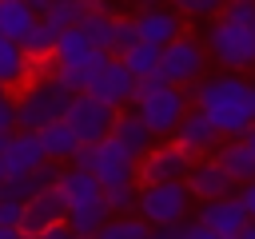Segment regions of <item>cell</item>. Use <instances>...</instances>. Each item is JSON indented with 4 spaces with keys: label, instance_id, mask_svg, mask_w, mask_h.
I'll list each match as a JSON object with an SVG mask.
<instances>
[{
    "label": "cell",
    "instance_id": "42",
    "mask_svg": "<svg viewBox=\"0 0 255 239\" xmlns=\"http://www.w3.org/2000/svg\"><path fill=\"white\" fill-rule=\"evenodd\" d=\"M4 96H8V92H4V88H0V100H4Z\"/></svg>",
    "mask_w": 255,
    "mask_h": 239
},
{
    "label": "cell",
    "instance_id": "28",
    "mask_svg": "<svg viewBox=\"0 0 255 239\" xmlns=\"http://www.w3.org/2000/svg\"><path fill=\"white\" fill-rule=\"evenodd\" d=\"M96 239H151V227L139 215H112Z\"/></svg>",
    "mask_w": 255,
    "mask_h": 239
},
{
    "label": "cell",
    "instance_id": "1",
    "mask_svg": "<svg viewBox=\"0 0 255 239\" xmlns=\"http://www.w3.org/2000/svg\"><path fill=\"white\" fill-rule=\"evenodd\" d=\"M191 104L223 139H247V131L255 127V84L243 76H203L191 88Z\"/></svg>",
    "mask_w": 255,
    "mask_h": 239
},
{
    "label": "cell",
    "instance_id": "34",
    "mask_svg": "<svg viewBox=\"0 0 255 239\" xmlns=\"http://www.w3.org/2000/svg\"><path fill=\"white\" fill-rule=\"evenodd\" d=\"M72 167L84 171V175H92V171H96V147H80L76 159H72Z\"/></svg>",
    "mask_w": 255,
    "mask_h": 239
},
{
    "label": "cell",
    "instance_id": "31",
    "mask_svg": "<svg viewBox=\"0 0 255 239\" xmlns=\"http://www.w3.org/2000/svg\"><path fill=\"white\" fill-rule=\"evenodd\" d=\"M175 12H179V16H199V20L207 16V20H215V16L223 12V4H215V0H183Z\"/></svg>",
    "mask_w": 255,
    "mask_h": 239
},
{
    "label": "cell",
    "instance_id": "27",
    "mask_svg": "<svg viewBox=\"0 0 255 239\" xmlns=\"http://www.w3.org/2000/svg\"><path fill=\"white\" fill-rule=\"evenodd\" d=\"M128 72H131V80L135 84H143V80H155L159 76V48H151V44H131L124 56H116Z\"/></svg>",
    "mask_w": 255,
    "mask_h": 239
},
{
    "label": "cell",
    "instance_id": "12",
    "mask_svg": "<svg viewBox=\"0 0 255 239\" xmlns=\"http://www.w3.org/2000/svg\"><path fill=\"white\" fill-rule=\"evenodd\" d=\"M131 24H135V40H139V44H151V48H159V52L183 36V16H179L175 8L143 4V8L131 16Z\"/></svg>",
    "mask_w": 255,
    "mask_h": 239
},
{
    "label": "cell",
    "instance_id": "22",
    "mask_svg": "<svg viewBox=\"0 0 255 239\" xmlns=\"http://www.w3.org/2000/svg\"><path fill=\"white\" fill-rule=\"evenodd\" d=\"M96 4L92 0H36V16L40 20H48L52 28H60V32H68V28H80V20L92 12Z\"/></svg>",
    "mask_w": 255,
    "mask_h": 239
},
{
    "label": "cell",
    "instance_id": "29",
    "mask_svg": "<svg viewBox=\"0 0 255 239\" xmlns=\"http://www.w3.org/2000/svg\"><path fill=\"white\" fill-rule=\"evenodd\" d=\"M104 199H108V211L112 215H135V207H139V183L112 187V191H104Z\"/></svg>",
    "mask_w": 255,
    "mask_h": 239
},
{
    "label": "cell",
    "instance_id": "9",
    "mask_svg": "<svg viewBox=\"0 0 255 239\" xmlns=\"http://www.w3.org/2000/svg\"><path fill=\"white\" fill-rule=\"evenodd\" d=\"M120 112H112L108 104L92 100V96H76L64 112V123L72 127V135L80 139V147H96L112 135V123H116Z\"/></svg>",
    "mask_w": 255,
    "mask_h": 239
},
{
    "label": "cell",
    "instance_id": "38",
    "mask_svg": "<svg viewBox=\"0 0 255 239\" xmlns=\"http://www.w3.org/2000/svg\"><path fill=\"white\" fill-rule=\"evenodd\" d=\"M243 143H247V151H251V155H255V127H251V131H247V139H243Z\"/></svg>",
    "mask_w": 255,
    "mask_h": 239
},
{
    "label": "cell",
    "instance_id": "2",
    "mask_svg": "<svg viewBox=\"0 0 255 239\" xmlns=\"http://www.w3.org/2000/svg\"><path fill=\"white\" fill-rule=\"evenodd\" d=\"M203 48H207V56L219 60L231 76L255 68V0L223 4V12L207 24Z\"/></svg>",
    "mask_w": 255,
    "mask_h": 239
},
{
    "label": "cell",
    "instance_id": "36",
    "mask_svg": "<svg viewBox=\"0 0 255 239\" xmlns=\"http://www.w3.org/2000/svg\"><path fill=\"white\" fill-rule=\"evenodd\" d=\"M36 239H72V231H68V223H60V227H48V231L36 235Z\"/></svg>",
    "mask_w": 255,
    "mask_h": 239
},
{
    "label": "cell",
    "instance_id": "7",
    "mask_svg": "<svg viewBox=\"0 0 255 239\" xmlns=\"http://www.w3.org/2000/svg\"><path fill=\"white\" fill-rule=\"evenodd\" d=\"M203 68H207V48L187 32L159 52V80L171 88H183V92L195 88L203 80Z\"/></svg>",
    "mask_w": 255,
    "mask_h": 239
},
{
    "label": "cell",
    "instance_id": "5",
    "mask_svg": "<svg viewBox=\"0 0 255 239\" xmlns=\"http://www.w3.org/2000/svg\"><path fill=\"white\" fill-rule=\"evenodd\" d=\"M76 96L48 72V76H36L28 88L16 92V131H44L48 123H60L68 104Z\"/></svg>",
    "mask_w": 255,
    "mask_h": 239
},
{
    "label": "cell",
    "instance_id": "15",
    "mask_svg": "<svg viewBox=\"0 0 255 239\" xmlns=\"http://www.w3.org/2000/svg\"><path fill=\"white\" fill-rule=\"evenodd\" d=\"M171 143L187 155V159H211L215 151H219V143H223V135L207 123V116H199L195 108L187 112V120L175 127V135H171Z\"/></svg>",
    "mask_w": 255,
    "mask_h": 239
},
{
    "label": "cell",
    "instance_id": "23",
    "mask_svg": "<svg viewBox=\"0 0 255 239\" xmlns=\"http://www.w3.org/2000/svg\"><path fill=\"white\" fill-rule=\"evenodd\" d=\"M36 20H40V16H36V4H24V0H0V40L20 44V40L32 32Z\"/></svg>",
    "mask_w": 255,
    "mask_h": 239
},
{
    "label": "cell",
    "instance_id": "13",
    "mask_svg": "<svg viewBox=\"0 0 255 239\" xmlns=\"http://www.w3.org/2000/svg\"><path fill=\"white\" fill-rule=\"evenodd\" d=\"M96 183L104 187V191H112V187H128V183H139L135 175H139V159H131L112 135L104 139V143H96Z\"/></svg>",
    "mask_w": 255,
    "mask_h": 239
},
{
    "label": "cell",
    "instance_id": "24",
    "mask_svg": "<svg viewBox=\"0 0 255 239\" xmlns=\"http://www.w3.org/2000/svg\"><path fill=\"white\" fill-rule=\"evenodd\" d=\"M60 175H64V167H60V163H44V167H40V171H32V175L8 179L4 195H8V199H16V203H28L32 195H40V191L56 187V183H60Z\"/></svg>",
    "mask_w": 255,
    "mask_h": 239
},
{
    "label": "cell",
    "instance_id": "10",
    "mask_svg": "<svg viewBox=\"0 0 255 239\" xmlns=\"http://www.w3.org/2000/svg\"><path fill=\"white\" fill-rule=\"evenodd\" d=\"M135 88H139V84L131 80V72H128L120 60H108V64L96 72V80L84 88V96L108 104L112 112H128V104H135Z\"/></svg>",
    "mask_w": 255,
    "mask_h": 239
},
{
    "label": "cell",
    "instance_id": "33",
    "mask_svg": "<svg viewBox=\"0 0 255 239\" xmlns=\"http://www.w3.org/2000/svg\"><path fill=\"white\" fill-rule=\"evenodd\" d=\"M0 135H16V100L12 96L0 100Z\"/></svg>",
    "mask_w": 255,
    "mask_h": 239
},
{
    "label": "cell",
    "instance_id": "41",
    "mask_svg": "<svg viewBox=\"0 0 255 239\" xmlns=\"http://www.w3.org/2000/svg\"><path fill=\"white\" fill-rule=\"evenodd\" d=\"M239 239H255V223H247V231H243Z\"/></svg>",
    "mask_w": 255,
    "mask_h": 239
},
{
    "label": "cell",
    "instance_id": "6",
    "mask_svg": "<svg viewBox=\"0 0 255 239\" xmlns=\"http://www.w3.org/2000/svg\"><path fill=\"white\" fill-rule=\"evenodd\" d=\"M187 211H191V191H187V183H151V187H139V207H135V215H139L151 231H167V227L187 223Z\"/></svg>",
    "mask_w": 255,
    "mask_h": 239
},
{
    "label": "cell",
    "instance_id": "32",
    "mask_svg": "<svg viewBox=\"0 0 255 239\" xmlns=\"http://www.w3.org/2000/svg\"><path fill=\"white\" fill-rule=\"evenodd\" d=\"M20 219H24V203H16V199H8L0 191V227H16L20 231Z\"/></svg>",
    "mask_w": 255,
    "mask_h": 239
},
{
    "label": "cell",
    "instance_id": "40",
    "mask_svg": "<svg viewBox=\"0 0 255 239\" xmlns=\"http://www.w3.org/2000/svg\"><path fill=\"white\" fill-rule=\"evenodd\" d=\"M8 143H12V135H0V155L8 151Z\"/></svg>",
    "mask_w": 255,
    "mask_h": 239
},
{
    "label": "cell",
    "instance_id": "18",
    "mask_svg": "<svg viewBox=\"0 0 255 239\" xmlns=\"http://www.w3.org/2000/svg\"><path fill=\"white\" fill-rule=\"evenodd\" d=\"M36 76H48V64H32L20 44L0 40V88H4V92H20V88H28Z\"/></svg>",
    "mask_w": 255,
    "mask_h": 239
},
{
    "label": "cell",
    "instance_id": "16",
    "mask_svg": "<svg viewBox=\"0 0 255 239\" xmlns=\"http://www.w3.org/2000/svg\"><path fill=\"white\" fill-rule=\"evenodd\" d=\"M211 235H219V239H239L243 231H247V211H243V203H239V195H227V199H215V203H199V215H195Z\"/></svg>",
    "mask_w": 255,
    "mask_h": 239
},
{
    "label": "cell",
    "instance_id": "11",
    "mask_svg": "<svg viewBox=\"0 0 255 239\" xmlns=\"http://www.w3.org/2000/svg\"><path fill=\"white\" fill-rule=\"evenodd\" d=\"M191 163L195 159H187L171 139L167 143H155L143 159H139V187H151V183H183L187 179V171H191Z\"/></svg>",
    "mask_w": 255,
    "mask_h": 239
},
{
    "label": "cell",
    "instance_id": "17",
    "mask_svg": "<svg viewBox=\"0 0 255 239\" xmlns=\"http://www.w3.org/2000/svg\"><path fill=\"white\" fill-rule=\"evenodd\" d=\"M183 183H187L191 199H199V203H215V199H227V195H235V183L227 179V171H223L215 159H195Z\"/></svg>",
    "mask_w": 255,
    "mask_h": 239
},
{
    "label": "cell",
    "instance_id": "14",
    "mask_svg": "<svg viewBox=\"0 0 255 239\" xmlns=\"http://www.w3.org/2000/svg\"><path fill=\"white\" fill-rule=\"evenodd\" d=\"M60 223H68V207H64L60 187H48V191H40V195H32V199L24 203L20 235H24V239H36V235H44L48 227H60Z\"/></svg>",
    "mask_w": 255,
    "mask_h": 239
},
{
    "label": "cell",
    "instance_id": "25",
    "mask_svg": "<svg viewBox=\"0 0 255 239\" xmlns=\"http://www.w3.org/2000/svg\"><path fill=\"white\" fill-rule=\"evenodd\" d=\"M40 135V147H44V155H48V163H72L76 159V151H80V139L72 135V127L60 120V123H48L44 131H36Z\"/></svg>",
    "mask_w": 255,
    "mask_h": 239
},
{
    "label": "cell",
    "instance_id": "43",
    "mask_svg": "<svg viewBox=\"0 0 255 239\" xmlns=\"http://www.w3.org/2000/svg\"><path fill=\"white\" fill-rule=\"evenodd\" d=\"M72 239H80V235H72Z\"/></svg>",
    "mask_w": 255,
    "mask_h": 239
},
{
    "label": "cell",
    "instance_id": "30",
    "mask_svg": "<svg viewBox=\"0 0 255 239\" xmlns=\"http://www.w3.org/2000/svg\"><path fill=\"white\" fill-rule=\"evenodd\" d=\"M151 239H219V235H211L199 219H187V223H179V227H167V231H151Z\"/></svg>",
    "mask_w": 255,
    "mask_h": 239
},
{
    "label": "cell",
    "instance_id": "4",
    "mask_svg": "<svg viewBox=\"0 0 255 239\" xmlns=\"http://www.w3.org/2000/svg\"><path fill=\"white\" fill-rule=\"evenodd\" d=\"M131 112L147 123V131H151L155 139H167V135H175V127L187 120V112H191V92L171 88V84H163V80L155 76V80H143V84L135 88Z\"/></svg>",
    "mask_w": 255,
    "mask_h": 239
},
{
    "label": "cell",
    "instance_id": "19",
    "mask_svg": "<svg viewBox=\"0 0 255 239\" xmlns=\"http://www.w3.org/2000/svg\"><path fill=\"white\" fill-rule=\"evenodd\" d=\"M44 163H48V155H44V147H40V135H36V131H16L12 143H8V151H4V171H8V179L32 175V171H40Z\"/></svg>",
    "mask_w": 255,
    "mask_h": 239
},
{
    "label": "cell",
    "instance_id": "8",
    "mask_svg": "<svg viewBox=\"0 0 255 239\" xmlns=\"http://www.w3.org/2000/svg\"><path fill=\"white\" fill-rule=\"evenodd\" d=\"M80 28H84V36L96 44V52H108V56H124L131 44H139L131 16H116L108 4H96V8L80 20Z\"/></svg>",
    "mask_w": 255,
    "mask_h": 239
},
{
    "label": "cell",
    "instance_id": "26",
    "mask_svg": "<svg viewBox=\"0 0 255 239\" xmlns=\"http://www.w3.org/2000/svg\"><path fill=\"white\" fill-rule=\"evenodd\" d=\"M56 40H60V28H52L48 20H36L32 32L20 40V48H24V56H28L32 64H48L52 52H56Z\"/></svg>",
    "mask_w": 255,
    "mask_h": 239
},
{
    "label": "cell",
    "instance_id": "3",
    "mask_svg": "<svg viewBox=\"0 0 255 239\" xmlns=\"http://www.w3.org/2000/svg\"><path fill=\"white\" fill-rule=\"evenodd\" d=\"M56 187H60L64 207H68V231L80 235V239H96L104 231V223L112 219L108 199H104V187L96 183V175H84V171L68 167Z\"/></svg>",
    "mask_w": 255,
    "mask_h": 239
},
{
    "label": "cell",
    "instance_id": "39",
    "mask_svg": "<svg viewBox=\"0 0 255 239\" xmlns=\"http://www.w3.org/2000/svg\"><path fill=\"white\" fill-rule=\"evenodd\" d=\"M8 187V171H4V155H0V191Z\"/></svg>",
    "mask_w": 255,
    "mask_h": 239
},
{
    "label": "cell",
    "instance_id": "35",
    "mask_svg": "<svg viewBox=\"0 0 255 239\" xmlns=\"http://www.w3.org/2000/svg\"><path fill=\"white\" fill-rule=\"evenodd\" d=\"M235 195H239V203H243V211H247V219L255 223V183H247V187H239Z\"/></svg>",
    "mask_w": 255,
    "mask_h": 239
},
{
    "label": "cell",
    "instance_id": "20",
    "mask_svg": "<svg viewBox=\"0 0 255 239\" xmlns=\"http://www.w3.org/2000/svg\"><path fill=\"white\" fill-rule=\"evenodd\" d=\"M112 139L131 155V159H143L151 147H155V135L147 131V123L135 116V112H120L116 123H112Z\"/></svg>",
    "mask_w": 255,
    "mask_h": 239
},
{
    "label": "cell",
    "instance_id": "37",
    "mask_svg": "<svg viewBox=\"0 0 255 239\" xmlns=\"http://www.w3.org/2000/svg\"><path fill=\"white\" fill-rule=\"evenodd\" d=\"M0 239H24V235H20L16 227H0Z\"/></svg>",
    "mask_w": 255,
    "mask_h": 239
},
{
    "label": "cell",
    "instance_id": "21",
    "mask_svg": "<svg viewBox=\"0 0 255 239\" xmlns=\"http://www.w3.org/2000/svg\"><path fill=\"white\" fill-rule=\"evenodd\" d=\"M211 159L227 171V179H231L235 187L255 183V155L247 151V143H243V139H223V143H219V151H215Z\"/></svg>",
    "mask_w": 255,
    "mask_h": 239
}]
</instances>
